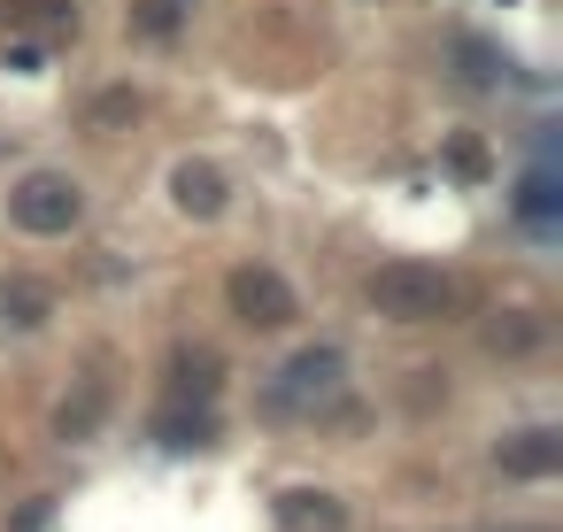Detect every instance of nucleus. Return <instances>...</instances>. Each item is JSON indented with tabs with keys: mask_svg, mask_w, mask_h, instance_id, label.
<instances>
[{
	"mask_svg": "<svg viewBox=\"0 0 563 532\" xmlns=\"http://www.w3.org/2000/svg\"><path fill=\"white\" fill-rule=\"evenodd\" d=\"M371 309L386 317V324H440V317H455V279L448 271H433V262H378L371 271Z\"/></svg>",
	"mask_w": 563,
	"mask_h": 532,
	"instance_id": "1",
	"label": "nucleus"
},
{
	"mask_svg": "<svg viewBox=\"0 0 563 532\" xmlns=\"http://www.w3.org/2000/svg\"><path fill=\"white\" fill-rule=\"evenodd\" d=\"M348 394V355L340 347H301L293 363L263 386V409L271 417H316V409H333Z\"/></svg>",
	"mask_w": 563,
	"mask_h": 532,
	"instance_id": "2",
	"label": "nucleus"
},
{
	"mask_svg": "<svg viewBox=\"0 0 563 532\" xmlns=\"http://www.w3.org/2000/svg\"><path fill=\"white\" fill-rule=\"evenodd\" d=\"M77 216H86V186L70 170H32L9 194V224L32 239H62V232H77Z\"/></svg>",
	"mask_w": 563,
	"mask_h": 532,
	"instance_id": "3",
	"label": "nucleus"
},
{
	"mask_svg": "<svg viewBox=\"0 0 563 532\" xmlns=\"http://www.w3.org/2000/svg\"><path fill=\"white\" fill-rule=\"evenodd\" d=\"M224 301H232V317L248 324V332H286L301 317V294L278 271H263V262H239V271L224 279Z\"/></svg>",
	"mask_w": 563,
	"mask_h": 532,
	"instance_id": "4",
	"label": "nucleus"
},
{
	"mask_svg": "<svg viewBox=\"0 0 563 532\" xmlns=\"http://www.w3.org/2000/svg\"><path fill=\"white\" fill-rule=\"evenodd\" d=\"M495 463H502V479H555L563 471V432L555 424H525V432H510L495 448Z\"/></svg>",
	"mask_w": 563,
	"mask_h": 532,
	"instance_id": "5",
	"label": "nucleus"
},
{
	"mask_svg": "<svg viewBox=\"0 0 563 532\" xmlns=\"http://www.w3.org/2000/svg\"><path fill=\"white\" fill-rule=\"evenodd\" d=\"M278 524L286 532H348V502L325 486H286L278 494Z\"/></svg>",
	"mask_w": 563,
	"mask_h": 532,
	"instance_id": "6",
	"label": "nucleus"
},
{
	"mask_svg": "<svg viewBox=\"0 0 563 532\" xmlns=\"http://www.w3.org/2000/svg\"><path fill=\"white\" fill-rule=\"evenodd\" d=\"M171 201H178L186 216H201V224H209V216H224L232 186H224V170H216V162H178V170H171Z\"/></svg>",
	"mask_w": 563,
	"mask_h": 532,
	"instance_id": "7",
	"label": "nucleus"
},
{
	"mask_svg": "<svg viewBox=\"0 0 563 532\" xmlns=\"http://www.w3.org/2000/svg\"><path fill=\"white\" fill-rule=\"evenodd\" d=\"M216 386H224L216 347H178L171 355V401H216Z\"/></svg>",
	"mask_w": 563,
	"mask_h": 532,
	"instance_id": "8",
	"label": "nucleus"
},
{
	"mask_svg": "<svg viewBox=\"0 0 563 532\" xmlns=\"http://www.w3.org/2000/svg\"><path fill=\"white\" fill-rule=\"evenodd\" d=\"M109 417V379H77V394H62L54 409V440H93Z\"/></svg>",
	"mask_w": 563,
	"mask_h": 532,
	"instance_id": "9",
	"label": "nucleus"
},
{
	"mask_svg": "<svg viewBox=\"0 0 563 532\" xmlns=\"http://www.w3.org/2000/svg\"><path fill=\"white\" fill-rule=\"evenodd\" d=\"M548 347V317H533V309H502V317H487V355H540Z\"/></svg>",
	"mask_w": 563,
	"mask_h": 532,
	"instance_id": "10",
	"label": "nucleus"
},
{
	"mask_svg": "<svg viewBox=\"0 0 563 532\" xmlns=\"http://www.w3.org/2000/svg\"><path fill=\"white\" fill-rule=\"evenodd\" d=\"M154 440H163V448H209V440H216L209 401H171V409H154Z\"/></svg>",
	"mask_w": 563,
	"mask_h": 532,
	"instance_id": "11",
	"label": "nucleus"
},
{
	"mask_svg": "<svg viewBox=\"0 0 563 532\" xmlns=\"http://www.w3.org/2000/svg\"><path fill=\"white\" fill-rule=\"evenodd\" d=\"M47 317H54V286H39V279H9V286H0V324L39 332Z\"/></svg>",
	"mask_w": 563,
	"mask_h": 532,
	"instance_id": "12",
	"label": "nucleus"
},
{
	"mask_svg": "<svg viewBox=\"0 0 563 532\" xmlns=\"http://www.w3.org/2000/svg\"><path fill=\"white\" fill-rule=\"evenodd\" d=\"M186 16H193V0H132V9H124V32L163 47V39H178V24H186Z\"/></svg>",
	"mask_w": 563,
	"mask_h": 532,
	"instance_id": "13",
	"label": "nucleus"
},
{
	"mask_svg": "<svg viewBox=\"0 0 563 532\" xmlns=\"http://www.w3.org/2000/svg\"><path fill=\"white\" fill-rule=\"evenodd\" d=\"M517 216H525L533 232H548V224L563 216V186H555V170H525V177H517Z\"/></svg>",
	"mask_w": 563,
	"mask_h": 532,
	"instance_id": "14",
	"label": "nucleus"
},
{
	"mask_svg": "<svg viewBox=\"0 0 563 532\" xmlns=\"http://www.w3.org/2000/svg\"><path fill=\"white\" fill-rule=\"evenodd\" d=\"M132 116H139V94H132V85H109V94L86 109V124H93V132H116V124H132Z\"/></svg>",
	"mask_w": 563,
	"mask_h": 532,
	"instance_id": "15",
	"label": "nucleus"
},
{
	"mask_svg": "<svg viewBox=\"0 0 563 532\" xmlns=\"http://www.w3.org/2000/svg\"><path fill=\"white\" fill-rule=\"evenodd\" d=\"M455 54L471 62V77H478V85H487V77H502V70H510V62H502V54H495L487 39H455Z\"/></svg>",
	"mask_w": 563,
	"mask_h": 532,
	"instance_id": "16",
	"label": "nucleus"
},
{
	"mask_svg": "<svg viewBox=\"0 0 563 532\" xmlns=\"http://www.w3.org/2000/svg\"><path fill=\"white\" fill-rule=\"evenodd\" d=\"M448 162H455L463 177H487V147H478V139H448Z\"/></svg>",
	"mask_w": 563,
	"mask_h": 532,
	"instance_id": "17",
	"label": "nucleus"
},
{
	"mask_svg": "<svg viewBox=\"0 0 563 532\" xmlns=\"http://www.w3.org/2000/svg\"><path fill=\"white\" fill-rule=\"evenodd\" d=\"M47 517H54V494H39V502H32V509H24V517H16V524H9V532H39V524H47Z\"/></svg>",
	"mask_w": 563,
	"mask_h": 532,
	"instance_id": "18",
	"label": "nucleus"
}]
</instances>
